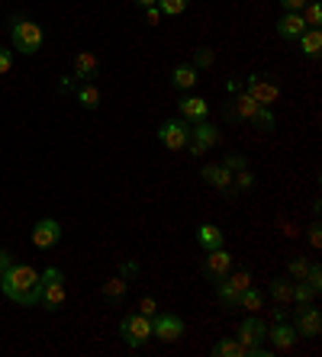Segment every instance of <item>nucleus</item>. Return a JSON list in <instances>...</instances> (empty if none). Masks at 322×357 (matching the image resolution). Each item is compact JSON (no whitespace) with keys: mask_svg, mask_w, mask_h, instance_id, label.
<instances>
[{"mask_svg":"<svg viewBox=\"0 0 322 357\" xmlns=\"http://www.w3.org/2000/svg\"><path fill=\"white\" fill-rule=\"evenodd\" d=\"M0 293L7 296L10 303L39 306V299H42V273L36 267H29V264L13 261L7 271L0 273Z\"/></svg>","mask_w":322,"mask_h":357,"instance_id":"nucleus-1","label":"nucleus"},{"mask_svg":"<svg viewBox=\"0 0 322 357\" xmlns=\"http://www.w3.org/2000/svg\"><path fill=\"white\" fill-rule=\"evenodd\" d=\"M268 338V325L258 319L255 312L242 319L238 325V345H242V357H268L271 347H261V341Z\"/></svg>","mask_w":322,"mask_h":357,"instance_id":"nucleus-2","label":"nucleus"},{"mask_svg":"<svg viewBox=\"0 0 322 357\" xmlns=\"http://www.w3.org/2000/svg\"><path fill=\"white\" fill-rule=\"evenodd\" d=\"M10 39H13V49L20 55H36L45 42V32L39 23H32V20H13Z\"/></svg>","mask_w":322,"mask_h":357,"instance_id":"nucleus-3","label":"nucleus"},{"mask_svg":"<svg viewBox=\"0 0 322 357\" xmlns=\"http://www.w3.org/2000/svg\"><path fill=\"white\" fill-rule=\"evenodd\" d=\"M64 299H68L64 273L58 271V267H45L42 271V299H39V306H42L45 312H58L64 306Z\"/></svg>","mask_w":322,"mask_h":357,"instance_id":"nucleus-4","label":"nucleus"},{"mask_svg":"<svg viewBox=\"0 0 322 357\" xmlns=\"http://www.w3.org/2000/svg\"><path fill=\"white\" fill-rule=\"evenodd\" d=\"M119 335H123V341H126L132 351L142 347L151 338V315H142V312L123 315V322H119Z\"/></svg>","mask_w":322,"mask_h":357,"instance_id":"nucleus-5","label":"nucleus"},{"mask_svg":"<svg viewBox=\"0 0 322 357\" xmlns=\"http://www.w3.org/2000/svg\"><path fill=\"white\" fill-rule=\"evenodd\" d=\"M158 142L168 148V151L187 148V142H190V123H187V119H168V123H161Z\"/></svg>","mask_w":322,"mask_h":357,"instance_id":"nucleus-6","label":"nucleus"},{"mask_svg":"<svg viewBox=\"0 0 322 357\" xmlns=\"http://www.w3.org/2000/svg\"><path fill=\"white\" fill-rule=\"evenodd\" d=\"M293 332H297V338H319L322 335V315L319 309H312L310 303L306 306H297L293 309Z\"/></svg>","mask_w":322,"mask_h":357,"instance_id":"nucleus-7","label":"nucleus"},{"mask_svg":"<svg viewBox=\"0 0 322 357\" xmlns=\"http://www.w3.org/2000/svg\"><path fill=\"white\" fill-rule=\"evenodd\" d=\"M213 145H219V129H216L213 123H206V119L190 123V142H187L190 155H203V151H210Z\"/></svg>","mask_w":322,"mask_h":357,"instance_id":"nucleus-8","label":"nucleus"},{"mask_svg":"<svg viewBox=\"0 0 322 357\" xmlns=\"http://www.w3.org/2000/svg\"><path fill=\"white\" fill-rule=\"evenodd\" d=\"M151 335L171 345V341H177L184 335V319L174 312H155L151 315Z\"/></svg>","mask_w":322,"mask_h":357,"instance_id":"nucleus-9","label":"nucleus"},{"mask_svg":"<svg viewBox=\"0 0 322 357\" xmlns=\"http://www.w3.org/2000/svg\"><path fill=\"white\" fill-rule=\"evenodd\" d=\"M245 90L251 97H255L261 106H271V103H277V97H280V87L274 84V81H268L264 74H251L245 81Z\"/></svg>","mask_w":322,"mask_h":357,"instance_id":"nucleus-10","label":"nucleus"},{"mask_svg":"<svg viewBox=\"0 0 322 357\" xmlns=\"http://www.w3.org/2000/svg\"><path fill=\"white\" fill-rule=\"evenodd\" d=\"M62 242V225L55 219H39L32 225V245L39 248V251H49L55 245Z\"/></svg>","mask_w":322,"mask_h":357,"instance_id":"nucleus-11","label":"nucleus"},{"mask_svg":"<svg viewBox=\"0 0 322 357\" xmlns=\"http://www.w3.org/2000/svg\"><path fill=\"white\" fill-rule=\"evenodd\" d=\"M258 100L248 90H238L236 97H232V103H229V110H225V116L232 119V123H251V116H255V110H258Z\"/></svg>","mask_w":322,"mask_h":357,"instance_id":"nucleus-12","label":"nucleus"},{"mask_svg":"<svg viewBox=\"0 0 322 357\" xmlns=\"http://www.w3.org/2000/svg\"><path fill=\"white\" fill-rule=\"evenodd\" d=\"M232 271V254L225 251V248H213V251L206 254V261H203V273L213 280V284H219L225 273Z\"/></svg>","mask_w":322,"mask_h":357,"instance_id":"nucleus-13","label":"nucleus"},{"mask_svg":"<svg viewBox=\"0 0 322 357\" xmlns=\"http://www.w3.org/2000/svg\"><path fill=\"white\" fill-rule=\"evenodd\" d=\"M268 338H271V345H274V351H293L297 341H300L293 325H287V322H277L274 328H268Z\"/></svg>","mask_w":322,"mask_h":357,"instance_id":"nucleus-14","label":"nucleus"},{"mask_svg":"<svg viewBox=\"0 0 322 357\" xmlns=\"http://www.w3.org/2000/svg\"><path fill=\"white\" fill-rule=\"evenodd\" d=\"M303 32H306L303 13H284V16L277 20V36L280 39H300Z\"/></svg>","mask_w":322,"mask_h":357,"instance_id":"nucleus-15","label":"nucleus"},{"mask_svg":"<svg viewBox=\"0 0 322 357\" xmlns=\"http://www.w3.org/2000/svg\"><path fill=\"white\" fill-rule=\"evenodd\" d=\"M97 74H100V62H97L90 52H77L75 55V77H77V81L90 84Z\"/></svg>","mask_w":322,"mask_h":357,"instance_id":"nucleus-16","label":"nucleus"},{"mask_svg":"<svg viewBox=\"0 0 322 357\" xmlns=\"http://www.w3.org/2000/svg\"><path fill=\"white\" fill-rule=\"evenodd\" d=\"M210 116V103H206L203 97H184L181 100V119L187 123H200Z\"/></svg>","mask_w":322,"mask_h":357,"instance_id":"nucleus-17","label":"nucleus"},{"mask_svg":"<svg viewBox=\"0 0 322 357\" xmlns=\"http://www.w3.org/2000/svg\"><path fill=\"white\" fill-rule=\"evenodd\" d=\"M197 242H200V248L213 251V248H223L225 245V232L219 229V225H213V222H203V225L197 229Z\"/></svg>","mask_w":322,"mask_h":357,"instance_id":"nucleus-18","label":"nucleus"},{"mask_svg":"<svg viewBox=\"0 0 322 357\" xmlns=\"http://www.w3.org/2000/svg\"><path fill=\"white\" fill-rule=\"evenodd\" d=\"M203 180L216 190H229L232 187V171L223 168V164H206L203 168Z\"/></svg>","mask_w":322,"mask_h":357,"instance_id":"nucleus-19","label":"nucleus"},{"mask_svg":"<svg viewBox=\"0 0 322 357\" xmlns=\"http://www.w3.org/2000/svg\"><path fill=\"white\" fill-rule=\"evenodd\" d=\"M300 49L306 58H319V52H322V29L319 26H306V32L300 36Z\"/></svg>","mask_w":322,"mask_h":357,"instance_id":"nucleus-20","label":"nucleus"},{"mask_svg":"<svg viewBox=\"0 0 322 357\" xmlns=\"http://www.w3.org/2000/svg\"><path fill=\"white\" fill-rule=\"evenodd\" d=\"M197 81H200V71H197L193 64H177L171 71V84L177 87V90H190Z\"/></svg>","mask_w":322,"mask_h":357,"instance_id":"nucleus-21","label":"nucleus"},{"mask_svg":"<svg viewBox=\"0 0 322 357\" xmlns=\"http://www.w3.org/2000/svg\"><path fill=\"white\" fill-rule=\"evenodd\" d=\"M271 296L277 306H290L293 303V280L290 277H274L271 280Z\"/></svg>","mask_w":322,"mask_h":357,"instance_id":"nucleus-22","label":"nucleus"},{"mask_svg":"<svg viewBox=\"0 0 322 357\" xmlns=\"http://www.w3.org/2000/svg\"><path fill=\"white\" fill-rule=\"evenodd\" d=\"M261 306H264V293H261V290H255V286H248V290H242V293H238L236 309H245V312H258Z\"/></svg>","mask_w":322,"mask_h":357,"instance_id":"nucleus-23","label":"nucleus"},{"mask_svg":"<svg viewBox=\"0 0 322 357\" xmlns=\"http://www.w3.org/2000/svg\"><path fill=\"white\" fill-rule=\"evenodd\" d=\"M126 290H129V284L123 280V277H110L107 284H103V299L113 303V306H119L123 303V296H126Z\"/></svg>","mask_w":322,"mask_h":357,"instance_id":"nucleus-24","label":"nucleus"},{"mask_svg":"<svg viewBox=\"0 0 322 357\" xmlns=\"http://www.w3.org/2000/svg\"><path fill=\"white\" fill-rule=\"evenodd\" d=\"M251 126H255L258 132H274L277 119H274V113H271V106H258L255 116H251Z\"/></svg>","mask_w":322,"mask_h":357,"instance_id":"nucleus-25","label":"nucleus"},{"mask_svg":"<svg viewBox=\"0 0 322 357\" xmlns=\"http://www.w3.org/2000/svg\"><path fill=\"white\" fill-rule=\"evenodd\" d=\"M238 293H242V290H236V286L229 284V280H219V284H216V299H219V303L223 306H229V309H236V303H238Z\"/></svg>","mask_w":322,"mask_h":357,"instance_id":"nucleus-26","label":"nucleus"},{"mask_svg":"<svg viewBox=\"0 0 322 357\" xmlns=\"http://www.w3.org/2000/svg\"><path fill=\"white\" fill-rule=\"evenodd\" d=\"M77 103L84 106V110H97V106H100V90H97L94 84L77 87Z\"/></svg>","mask_w":322,"mask_h":357,"instance_id":"nucleus-27","label":"nucleus"},{"mask_svg":"<svg viewBox=\"0 0 322 357\" xmlns=\"http://www.w3.org/2000/svg\"><path fill=\"white\" fill-rule=\"evenodd\" d=\"M213 354L216 357H242V345H238V338H223V341L213 345Z\"/></svg>","mask_w":322,"mask_h":357,"instance_id":"nucleus-28","label":"nucleus"},{"mask_svg":"<svg viewBox=\"0 0 322 357\" xmlns=\"http://www.w3.org/2000/svg\"><path fill=\"white\" fill-rule=\"evenodd\" d=\"M155 7L161 10V16H181L190 7V0H155Z\"/></svg>","mask_w":322,"mask_h":357,"instance_id":"nucleus-29","label":"nucleus"},{"mask_svg":"<svg viewBox=\"0 0 322 357\" xmlns=\"http://www.w3.org/2000/svg\"><path fill=\"white\" fill-rule=\"evenodd\" d=\"M312 296H316V290H312L306 280H293V303L306 306V303H312Z\"/></svg>","mask_w":322,"mask_h":357,"instance_id":"nucleus-30","label":"nucleus"},{"mask_svg":"<svg viewBox=\"0 0 322 357\" xmlns=\"http://www.w3.org/2000/svg\"><path fill=\"white\" fill-rule=\"evenodd\" d=\"M306 271H310V261H306V258H293V261L287 264L290 280H306Z\"/></svg>","mask_w":322,"mask_h":357,"instance_id":"nucleus-31","label":"nucleus"},{"mask_svg":"<svg viewBox=\"0 0 322 357\" xmlns=\"http://www.w3.org/2000/svg\"><path fill=\"white\" fill-rule=\"evenodd\" d=\"M300 13H303V20H306V26H322V7L316 3V0H312V3H306Z\"/></svg>","mask_w":322,"mask_h":357,"instance_id":"nucleus-32","label":"nucleus"},{"mask_svg":"<svg viewBox=\"0 0 322 357\" xmlns=\"http://www.w3.org/2000/svg\"><path fill=\"white\" fill-rule=\"evenodd\" d=\"M213 62H216L213 49H197V52H193V68H210Z\"/></svg>","mask_w":322,"mask_h":357,"instance_id":"nucleus-33","label":"nucleus"},{"mask_svg":"<svg viewBox=\"0 0 322 357\" xmlns=\"http://www.w3.org/2000/svg\"><path fill=\"white\" fill-rule=\"evenodd\" d=\"M232 180H236V187H238V190H251V187H255V174H251L248 168L236 171V177H232Z\"/></svg>","mask_w":322,"mask_h":357,"instance_id":"nucleus-34","label":"nucleus"},{"mask_svg":"<svg viewBox=\"0 0 322 357\" xmlns=\"http://www.w3.org/2000/svg\"><path fill=\"white\" fill-rule=\"evenodd\" d=\"M306 284H310L316 293L322 290V267L319 264H310V271H306Z\"/></svg>","mask_w":322,"mask_h":357,"instance_id":"nucleus-35","label":"nucleus"},{"mask_svg":"<svg viewBox=\"0 0 322 357\" xmlns=\"http://www.w3.org/2000/svg\"><path fill=\"white\" fill-rule=\"evenodd\" d=\"M223 168H229L232 174H236V171H242V168H245V155H238V151H236V155H225Z\"/></svg>","mask_w":322,"mask_h":357,"instance_id":"nucleus-36","label":"nucleus"},{"mask_svg":"<svg viewBox=\"0 0 322 357\" xmlns=\"http://www.w3.org/2000/svg\"><path fill=\"white\" fill-rule=\"evenodd\" d=\"M139 312L142 315H155V312H158V303H155L151 296H142V299H139Z\"/></svg>","mask_w":322,"mask_h":357,"instance_id":"nucleus-37","label":"nucleus"},{"mask_svg":"<svg viewBox=\"0 0 322 357\" xmlns=\"http://www.w3.org/2000/svg\"><path fill=\"white\" fill-rule=\"evenodd\" d=\"M119 277H123V280H132V277H139V264H136V261H126L123 267H119Z\"/></svg>","mask_w":322,"mask_h":357,"instance_id":"nucleus-38","label":"nucleus"},{"mask_svg":"<svg viewBox=\"0 0 322 357\" xmlns=\"http://www.w3.org/2000/svg\"><path fill=\"white\" fill-rule=\"evenodd\" d=\"M13 68V52L10 49H3V45H0V74H7Z\"/></svg>","mask_w":322,"mask_h":357,"instance_id":"nucleus-39","label":"nucleus"},{"mask_svg":"<svg viewBox=\"0 0 322 357\" xmlns=\"http://www.w3.org/2000/svg\"><path fill=\"white\" fill-rule=\"evenodd\" d=\"M306 3H310V0H280V7H284L287 13H300Z\"/></svg>","mask_w":322,"mask_h":357,"instance_id":"nucleus-40","label":"nucleus"},{"mask_svg":"<svg viewBox=\"0 0 322 357\" xmlns=\"http://www.w3.org/2000/svg\"><path fill=\"white\" fill-rule=\"evenodd\" d=\"M310 245H312V248H322V229H319V222H312V225H310Z\"/></svg>","mask_w":322,"mask_h":357,"instance_id":"nucleus-41","label":"nucleus"},{"mask_svg":"<svg viewBox=\"0 0 322 357\" xmlns=\"http://www.w3.org/2000/svg\"><path fill=\"white\" fill-rule=\"evenodd\" d=\"M145 20H149L151 26H155V23L161 20V10H158V7H145Z\"/></svg>","mask_w":322,"mask_h":357,"instance_id":"nucleus-42","label":"nucleus"},{"mask_svg":"<svg viewBox=\"0 0 322 357\" xmlns=\"http://www.w3.org/2000/svg\"><path fill=\"white\" fill-rule=\"evenodd\" d=\"M13 264V258H10V251H3V248H0V273L7 271V267H10Z\"/></svg>","mask_w":322,"mask_h":357,"instance_id":"nucleus-43","label":"nucleus"},{"mask_svg":"<svg viewBox=\"0 0 322 357\" xmlns=\"http://www.w3.org/2000/svg\"><path fill=\"white\" fill-rule=\"evenodd\" d=\"M225 90H229V94L236 97L238 90H242V81H236V77H232V81H225Z\"/></svg>","mask_w":322,"mask_h":357,"instance_id":"nucleus-44","label":"nucleus"},{"mask_svg":"<svg viewBox=\"0 0 322 357\" xmlns=\"http://www.w3.org/2000/svg\"><path fill=\"white\" fill-rule=\"evenodd\" d=\"M136 3H139L142 10H145V7H155V0H136Z\"/></svg>","mask_w":322,"mask_h":357,"instance_id":"nucleus-45","label":"nucleus"}]
</instances>
